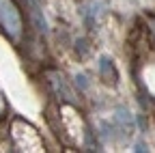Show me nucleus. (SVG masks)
I'll return each instance as SVG.
<instances>
[{"instance_id": "2", "label": "nucleus", "mask_w": 155, "mask_h": 153, "mask_svg": "<svg viewBox=\"0 0 155 153\" xmlns=\"http://www.w3.org/2000/svg\"><path fill=\"white\" fill-rule=\"evenodd\" d=\"M101 73L108 78V82H114V69H112V65H110V61L108 58H101Z\"/></svg>"}, {"instance_id": "1", "label": "nucleus", "mask_w": 155, "mask_h": 153, "mask_svg": "<svg viewBox=\"0 0 155 153\" xmlns=\"http://www.w3.org/2000/svg\"><path fill=\"white\" fill-rule=\"evenodd\" d=\"M0 24H2V28L11 37L19 35L22 22H19V13H17V9H15V5L11 0H0Z\"/></svg>"}]
</instances>
